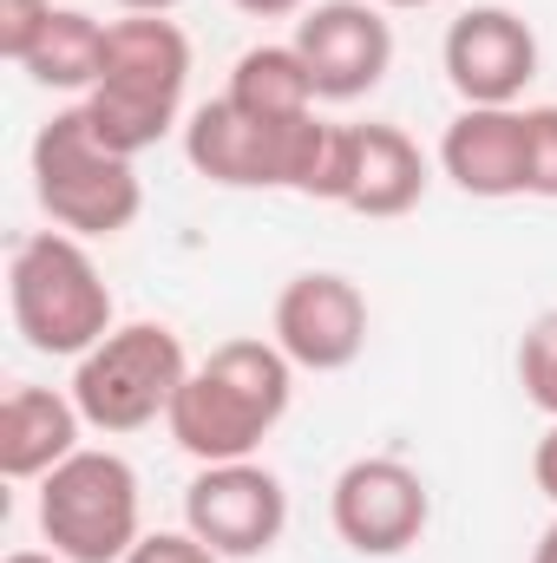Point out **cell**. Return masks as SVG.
Returning <instances> with one entry per match:
<instances>
[{"mask_svg": "<svg viewBox=\"0 0 557 563\" xmlns=\"http://www.w3.org/2000/svg\"><path fill=\"white\" fill-rule=\"evenodd\" d=\"M40 538L66 563H125L144 538L139 472L119 452L79 445L40 478Z\"/></svg>", "mask_w": 557, "mask_h": 563, "instance_id": "5b68a950", "label": "cell"}, {"mask_svg": "<svg viewBox=\"0 0 557 563\" xmlns=\"http://www.w3.org/2000/svg\"><path fill=\"white\" fill-rule=\"evenodd\" d=\"M20 73L46 92H92L99 73H106V20H92L79 7H53L40 46L26 53Z\"/></svg>", "mask_w": 557, "mask_h": 563, "instance_id": "9a60e30c", "label": "cell"}, {"mask_svg": "<svg viewBox=\"0 0 557 563\" xmlns=\"http://www.w3.org/2000/svg\"><path fill=\"white\" fill-rule=\"evenodd\" d=\"M7 563H66V558H59V551H13Z\"/></svg>", "mask_w": 557, "mask_h": 563, "instance_id": "d4e9b609", "label": "cell"}, {"mask_svg": "<svg viewBox=\"0 0 557 563\" xmlns=\"http://www.w3.org/2000/svg\"><path fill=\"white\" fill-rule=\"evenodd\" d=\"M46 20H53V0H0V53L13 66H26V53L40 46Z\"/></svg>", "mask_w": 557, "mask_h": 563, "instance_id": "d6986e66", "label": "cell"}, {"mask_svg": "<svg viewBox=\"0 0 557 563\" xmlns=\"http://www.w3.org/2000/svg\"><path fill=\"white\" fill-rule=\"evenodd\" d=\"M374 7H433V0H374Z\"/></svg>", "mask_w": 557, "mask_h": 563, "instance_id": "484cf974", "label": "cell"}, {"mask_svg": "<svg viewBox=\"0 0 557 563\" xmlns=\"http://www.w3.org/2000/svg\"><path fill=\"white\" fill-rule=\"evenodd\" d=\"M26 164H33V197L53 217V230L86 243V236H119V230L139 223L144 210L139 164L92 132L86 106L53 112L40 125L33 151H26Z\"/></svg>", "mask_w": 557, "mask_h": 563, "instance_id": "277c9868", "label": "cell"}, {"mask_svg": "<svg viewBox=\"0 0 557 563\" xmlns=\"http://www.w3.org/2000/svg\"><path fill=\"white\" fill-rule=\"evenodd\" d=\"M439 66L466 106H518L538 79V33L512 7H466L446 26Z\"/></svg>", "mask_w": 557, "mask_h": 563, "instance_id": "8fae6325", "label": "cell"}, {"mask_svg": "<svg viewBox=\"0 0 557 563\" xmlns=\"http://www.w3.org/2000/svg\"><path fill=\"white\" fill-rule=\"evenodd\" d=\"M237 13H250V20H288V13H302L308 0H230Z\"/></svg>", "mask_w": 557, "mask_h": 563, "instance_id": "7402d4cb", "label": "cell"}, {"mask_svg": "<svg viewBox=\"0 0 557 563\" xmlns=\"http://www.w3.org/2000/svg\"><path fill=\"white\" fill-rule=\"evenodd\" d=\"M525 197L557 203V106H525Z\"/></svg>", "mask_w": 557, "mask_h": 563, "instance_id": "ac0fdd59", "label": "cell"}, {"mask_svg": "<svg viewBox=\"0 0 557 563\" xmlns=\"http://www.w3.org/2000/svg\"><path fill=\"white\" fill-rule=\"evenodd\" d=\"M439 170L479 203L525 197V112L518 106H466L439 132Z\"/></svg>", "mask_w": 557, "mask_h": 563, "instance_id": "7c38bea8", "label": "cell"}, {"mask_svg": "<svg viewBox=\"0 0 557 563\" xmlns=\"http://www.w3.org/2000/svg\"><path fill=\"white\" fill-rule=\"evenodd\" d=\"M184 86H190V40L164 13H125L106 26V73L79 99L92 132L139 157L184 119Z\"/></svg>", "mask_w": 557, "mask_h": 563, "instance_id": "7a4b0ae2", "label": "cell"}, {"mask_svg": "<svg viewBox=\"0 0 557 563\" xmlns=\"http://www.w3.org/2000/svg\"><path fill=\"white\" fill-rule=\"evenodd\" d=\"M125 563H223L197 531H144Z\"/></svg>", "mask_w": 557, "mask_h": 563, "instance_id": "ffe728a7", "label": "cell"}, {"mask_svg": "<svg viewBox=\"0 0 557 563\" xmlns=\"http://www.w3.org/2000/svg\"><path fill=\"white\" fill-rule=\"evenodd\" d=\"M190 380L184 341L164 321H125L112 328L92 354H79L73 367V407L86 413L92 432H144V426L171 420L177 387Z\"/></svg>", "mask_w": 557, "mask_h": 563, "instance_id": "8992f818", "label": "cell"}, {"mask_svg": "<svg viewBox=\"0 0 557 563\" xmlns=\"http://www.w3.org/2000/svg\"><path fill=\"white\" fill-rule=\"evenodd\" d=\"M79 432H86V413L73 407V394L13 387L0 400V472L13 485H40L53 465L79 452Z\"/></svg>", "mask_w": 557, "mask_h": 563, "instance_id": "5bb4252c", "label": "cell"}, {"mask_svg": "<svg viewBox=\"0 0 557 563\" xmlns=\"http://www.w3.org/2000/svg\"><path fill=\"white\" fill-rule=\"evenodd\" d=\"M532 563H557V518L545 525V538H538V551H532Z\"/></svg>", "mask_w": 557, "mask_h": 563, "instance_id": "cb8c5ba5", "label": "cell"}, {"mask_svg": "<svg viewBox=\"0 0 557 563\" xmlns=\"http://www.w3.org/2000/svg\"><path fill=\"white\" fill-rule=\"evenodd\" d=\"M532 478H538V492L557 505V420L545 426V439H538V452H532Z\"/></svg>", "mask_w": 557, "mask_h": 563, "instance_id": "44dd1931", "label": "cell"}, {"mask_svg": "<svg viewBox=\"0 0 557 563\" xmlns=\"http://www.w3.org/2000/svg\"><path fill=\"white\" fill-rule=\"evenodd\" d=\"M7 314L33 354H92L112 334V288L79 236L33 230L7 256Z\"/></svg>", "mask_w": 557, "mask_h": 563, "instance_id": "3957f363", "label": "cell"}, {"mask_svg": "<svg viewBox=\"0 0 557 563\" xmlns=\"http://www.w3.org/2000/svg\"><path fill=\"white\" fill-rule=\"evenodd\" d=\"M328 525L354 558H407L433 525V492L407 459H354L328 492Z\"/></svg>", "mask_w": 557, "mask_h": 563, "instance_id": "52a82bcc", "label": "cell"}, {"mask_svg": "<svg viewBox=\"0 0 557 563\" xmlns=\"http://www.w3.org/2000/svg\"><path fill=\"white\" fill-rule=\"evenodd\" d=\"M288 46L302 53L321 106L368 99L394 66V26H387V7H374V0H321V7H308L295 20Z\"/></svg>", "mask_w": 557, "mask_h": 563, "instance_id": "9c48e42d", "label": "cell"}, {"mask_svg": "<svg viewBox=\"0 0 557 563\" xmlns=\"http://www.w3.org/2000/svg\"><path fill=\"white\" fill-rule=\"evenodd\" d=\"M288 400H295V361L276 341L243 334L190 367L164 426L177 452H190L197 465H230V459H256V445L282 426Z\"/></svg>", "mask_w": 557, "mask_h": 563, "instance_id": "6da1fadb", "label": "cell"}, {"mask_svg": "<svg viewBox=\"0 0 557 563\" xmlns=\"http://www.w3.org/2000/svg\"><path fill=\"white\" fill-rule=\"evenodd\" d=\"M184 531H197L223 563L270 558L282 544V531H288V492L256 459L204 465L184 492Z\"/></svg>", "mask_w": 557, "mask_h": 563, "instance_id": "ba28073f", "label": "cell"}, {"mask_svg": "<svg viewBox=\"0 0 557 563\" xmlns=\"http://www.w3.org/2000/svg\"><path fill=\"white\" fill-rule=\"evenodd\" d=\"M243 112L270 119V125H288V119H308L315 112V79L302 66L295 46H250L237 66H230V92Z\"/></svg>", "mask_w": 557, "mask_h": 563, "instance_id": "2e32d148", "label": "cell"}, {"mask_svg": "<svg viewBox=\"0 0 557 563\" xmlns=\"http://www.w3.org/2000/svg\"><path fill=\"white\" fill-rule=\"evenodd\" d=\"M270 328L302 374H341L368 347V295L335 269H302L282 282Z\"/></svg>", "mask_w": 557, "mask_h": 563, "instance_id": "30bf717a", "label": "cell"}, {"mask_svg": "<svg viewBox=\"0 0 557 563\" xmlns=\"http://www.w3.org/2000/svg\"><path fill=\"white\" fill-rule=\"evenodd\" d=\"M518 387H525V400L545 420H557V314H538L525 328V341H518Z\"/></svg>", "mask_w": 557, "mask_h": 563, "instance_id": "e0dca14e", "label": "cell"}, {"mask_svg": "<svg viewBox=\"0 0 557 563\" xmlns=\"http://www.w3.org/2000/svg\"><path fill=\"white\" fill-rule=\"evenodd\" d=\"M433 170L419 157V144L401 125H348V190H341V210L354 217H407L419 210Z\"/></svg>", "mask_w": 557, "mask_h": 563, "instance_id": "4fadbf2b", "label": "cell"}, {"mask_svg": "<svg viewBox=\"0 0 557 563\" xmlns=\"http://www.w3.org/2000/svg\"><path fill=\"white\" fill-rule=\"evenodd\" d=\"M112 7H125V13H177L184 0H112Z\"/></svg>", "mask_w": 557, "mask_h": 563, "instance_id": "603a6c76", "label": "cell"}]
</instances>
